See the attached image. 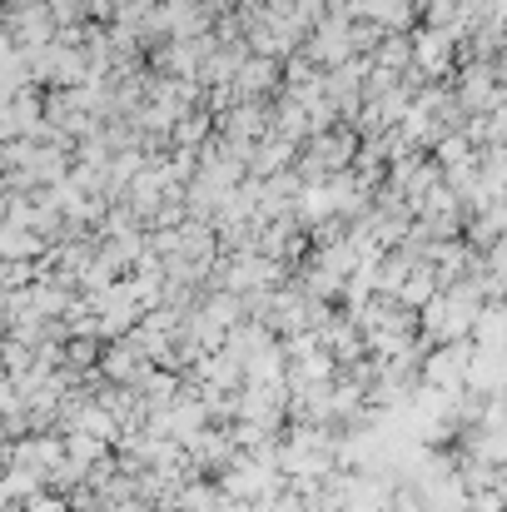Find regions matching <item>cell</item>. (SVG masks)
<instances>
[{
	"mask_svg": "<svg viewBox=\"0 0 507 512\" xmlns=\"http://www.w3.org/2000/svg\"><path fill=\"white\" fill-rule=\"evenodd\" d=\"M473 358H478V343H468V339L438 343V353L423 358V383L448 388V393H463L468 388V373H473Z\"/></svg>",
	"mask_w": 507,
	"mask_h": 512,
	"instance_id": "cell-1",
	"label": "cell"
},
{
	"mask_svg": "<svg viewBox=\"0 0 507 512\" xmlns=\"http://www.w3.org/2000/svg\"><path fill=\"white\" fill-rule=\"evenodd\" d=\"M5 458H10V468H30V473L50 478V468L65 458V433H25L20 443L5 448Z\"/></svg>",
	"mask_w": 507,
	"mask_h": 512,
	"instance_id": "cell-2",
	"label": "cell"
},
{
	"mask_svg": "<svg viewBox=\"0 0 507 512\" xmlns=\"http://www.w3.org/2000/svg\"><path fill=\"white\" fill-rule=\"evenodd\" d=\"M145 368H150V358L135 348V339H120V343H110V348L100 353V373H105L110 383H135Z\"/></svg>",
	"mask_w": 507,
	"mask_h": 512,
	"instance_id": "cell-3",
	"label": "cell"
},
{
	"mask_svg": "<svg viewBox=\"0 0 507 512\" xmlns=\"http://www.w3.org/2000/svg\"><path fill=\"white\" fill-rule=\"evenodd\" d=\"M324 343H329V353H334L338 363H358L363 348H368V339H363L353 324H329V329H324Z\"/></svg>",
	"mask_w": 507,
	"mask_h": 512,
	"instance_id": "cell-4",
	"label": "cell"
},
{
	"mask_svg": "<svg viewBox=\"0 0 507 512\" xmlns=\"http://www.w3.org/2000/svg\"><path fill=\"white\" fill-rule=\"evenodd\" d=\"M105 453H115V443H105V438H95V433H65V458H75V463H100Z\"/></svg>",
	"mask_w": 507,
	"mask_h": 512,
	"instance_id": "cell-5",
	"label": "cell"
},
{
	"mask_svg": "<svg viewBox=\"0 0 507 512\" xmlns=\"http://www.w3.org/2000/svg\"><path fill=\"white\" fill-rule=\"evenodd\" d=\"M95 358H100V348H95V339H90V334L70 339V348H65V363H75V368H90Z\"/></svg>",
	"mask_w": 507,
	"mask_h": 512,
	"instance_id": "cell-6",
	"label": "cell"
},
{
	"mask_svg": "<svg viewBox=\"0 0 507 512\" xmlns=\"http://www.w3.org/2000/svg\"><path fill=\"white\" fill-rule=\"evenodd\" d=\"M403 299H408V304H433V299H438V294H433V279H428V274H418V279L403 289Z\"/></svg>",
	"mask_w": 507,
	"mask_h": 512,
	"instance_id": "cell-7",
	"label": "cell"
}]
</instances>
